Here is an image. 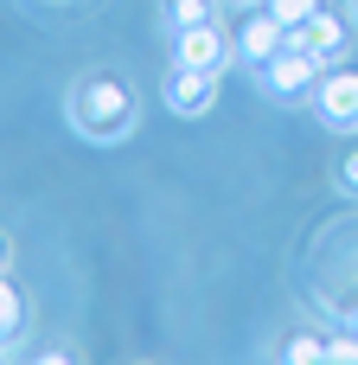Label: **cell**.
<instances>
[{"mask_svg":"<svg viewBox=\"0 0 358 365\" xmlns=\"http://www.w3.org/2000/svg\"><path fill=\"white\" fill-rule=\"evenodd\" d=\"M64 122H70L90 148H115V141H128V135L141 128V96H135L128 77H115V71H90V77L70 83V96H64Z\"/></svg>","mask_w":358,"mask_h":365,"instance_id":"obj_1","label":"cell"},{"mask_svg":"<svg viewBox=\"0 0 358 365\" xmlns=\"http://www.w3.org/2000/svg\"><path fill=\"white\" fill-rule=\"evenodd\" d=\"M307 103H314V115H320L333 135H358V71L352 64H327Z\"/></svg>","mask_w":358,"mask_h":365,"instance_id":"obj_2","label":"cell"},{"mask_svg":"<svg viewBox=\"0 0 358 365\" xmlns=\"http://www.w3.org/2000/svg\"><path fill=\"white\" fill-rule=\"evenodd\" d=\"M320 71H327V64H320V58H307V51L288 38V45L263 64V90H269L275 103H307V96H314V83H320Z\"/></svg>","mask_w":358,"mask_h":365,"instance_id":"obj_3","label":"cell"},{"mask_svg":"<svg viewBox=\"0 0 358 365\" xmlns=\"http://www.w3.org/2000/svg\"><path fill=\"white\" fill-rule=\"evenodd\" d=\"M167 109H173L179 122H199V115H211V109H218V71L173 64V77H167Z\"/></svg>","mask_w":358,"mask_h":365,"instance_id":"obj_4","label":"cell"},{"mask_svg":"<svg viewBox=\"0 0 358 365\" xmlns=\"http://www.w3.org/2000/svg\"><path fill=\"white\" fill-rule=\"evenodd\" d=\"M173 58H179V64H199V71H224V64L237 58V38H224L218 19H205V26H192V32H173Z\"/></svg>","mask_w":358,"mask_h":365,"instance_id":"obj_5","label":"cell"},{"mask_svg":"<svg viewBox=\"0 0 358 365\" xmlns=\"http://www.w3.org/2000/svg\"><path fill=\"white\" fill-rule=\"evenodd\" d=\"M282 45H288V26H282L269 6H263L256 19H243V32H237V58H243V64H256V71H263Z\"/></svg>","mask_w":358,"mask_h":365,"instance_id":"obj_6","label":"cell"},{"mask_svg":"<svg viewBox=\"0 0 358 365\" xmlns=\"http://www.w3.org/2000/svg\"><path fill=\"white\" fill-rule=\"evenodd\" d=\"M288 38H295L307 58H320V64H339V51H346V26H339L333 13H307Z\"/></svg>","mask_w":358,"mask_h":365,"instance_id":"obj_7","label":"cell"},{"mask_svg":"<svg viewBox=\"0 0 358 365\" xmlns=\"http://www.w3.org/2000/svg\"><path fill=\"white\" fill-rule=\"evenodd\" d=\"M211 19V0H167V26L173 32H192V26H205Z\"/></svg>","mask_w":358,"mask_h":365,"instance_id":"obj_8","label":"cell"},{"mask_svg":"<svg viewBox=\"0 0 358 365\" xmlns=\"http://www.w3.org/2000/svg\"><path fill=\"white\" fill-rule=\"evenodd\" d=\"M282 359H288V365H314V359H327V340H314V334H288V340H282Z\"/></svg>","mask_w":358,"mask_h":365,"instance_id":"obj_9","label":"cell"},{"mask_svg":"<svg viewBox=\"0 0 358 365\" xmlns=\"http://www.w3.org/2000/svg\"><path fill=\"white\" fill-rule=\"evenodd\" d=\"M19 314H26V308H19V289H13V282L0 276V346H6V340L19 334Z\"/></svg>","mask_w":358,"mask_h":365,"instance_id":"obj_10","label":"cell"},{"mask_svg":"<svg viewBox=\"0 0 358 365\" xmlns=\"http://www.w3.org/2000/svg\"><path fill=\"white\" fill-rule=\"evenodd\" d=\"M263 6H269V13H275V19L288 26V32H295V26L307 19V13H320V0H263Z\"/></svg>","mask_w":358,"mask_h":365,"instance_id":"obj_11","label":"cell"},{"mask_svg":"<svg viewBox=\"0 0 358 365\" xmlns=\"http://www.w3.org/2000/svg\"><path fill=\"white\" fill-rule=\"evenodd\" d=\"M339 186L358 192V148H346V160H339Z\"/></svg>","mask_w":358,"mask_h":365,"instance_id":"obj_12","label":"cell"},{"mask_svg":"<svg viewBox=\"0 0 358 365\" xmlns=\"http://www.w3.org/2000/svg\"><path fill=\"white\" fill-rule=\"evenodd\" d=\"M346 327H352V334H358V308H352V314H346Z\"/></svg>","mask_w":358,"mask_h":365,"instance_id":"obj_13","label":"cell"},{"mask_svg":"<svg viewBox=\"0 0 358 365\" xmlns=\"http://www.w3.org/2000/svg\"><path fill=\"white\" fill-rule=\"evenodd\" d=\"M0 269H6V244H0Z\"/></svg>","mask_w":358,"mask_h":365,"instance_id":"obj_14","label":"cell"},{"mask_svg":"<svg viewBox=\"0 0 358 365\" xmlns=\"http://www.w3.org/2000/svg\"><path fill=\"white\" fill-rule=\"evenodd\" d=\"M45 6H70V0H45Z\"/></svg>","mask_w":358,"mask_h":365,"instance_id":"obj_15","label":"cell"},{"mask_svg":"<svg viewBox=\"0 0 358 365\" xmlns=\"http://www.w3.org/2000/svg\"><path fill=\"white\" fill-rule=\"evenodd\" d=\"M352 13H358V0H352Z\"/></svg>","mask_w":358,"mask_h":365,"instance_id":"obj_16","label":"cell"},{"mask_svg":"<svg viewBox=\"0 0 358 365\" xmlns=\"http://www.w3.org/2000/svg\"><path fill=\"white\" fill-rule=\"evenodd\" d=\"M237 6H243V0H237Z\"/></svg>","mask_w":358,"mask_h":365,"instance_id":"obj_17","label":"cell"}]
</instances>
